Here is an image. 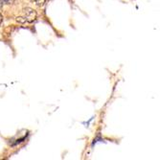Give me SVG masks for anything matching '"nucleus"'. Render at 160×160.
Listing matches in <instances>:
<instances>
[{"label": "nucleus", "instance_id": "obj_1", "mask_svg": "<svg viewBox=\"0 0 160 160\" xmlns=\"http://www.w3.org/2000/svg\"><path fill=\"white\" fill-rule=\"evenodd\" d=\"M37 12L31 8H24L21 10L19 14L17 17V20L20 23H30L36 20Z\"/></svg>", "mask_w": 160, "mask_h": 160}, {"label": "nucleus", "instance_id": "obj_2", "mask_svg": "<svg viewBox=\"0 0 160 160\" xmlns=\"http://www.w3.org/2000/svg\"><path fill=\"white\" fill-rule=\"evenodd\" d=\"M14 0H0V7H1L2 5H5V4H10Z\"/></svg>", "mask_w": 160, "mask_h": 160}, {"label": "nucleus", "instance_id": "obj_3", "mask_svg": "<svg viewBox=\"0 0 160 160\" xmlns=\"http://www.w3.org/2000/svg\"><path fill=\"white\" fill-rule=\"evenodd\" d=\"M2 21H3V16H2L1 13H0V24L2 23Z\"/></svg>", "mask_w": 160, "mask_h": 160}]
</instances>
